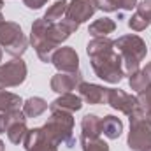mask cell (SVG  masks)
Here are the masks:
<instances>
[{
	"label": "cell",
	"mask_w": 151,
	"mask_h": 151,
	"mask_svg": "<svg viewBox=\"0 0 151 151\" xmlns=\"http://www.w3.org/2000/svg\"><path fill=\"white\" fill-rule=\"evenodd\" d=\"M77 28L79 25L69 18H63L56 23H49L44 18L35 19L32 25V32H30V42L37 56L40 58V62L44 63L51 62L58 46L65 42L74 32H77Z\"/></svg>",
	"instance_id": "6da1fadb"
},
{
	"label": "cell",
	"mask_w": 151,
	"mask_h": 151,
	"mask_svg": "<svg viewBox=\"0 0 151 151\" xmlns=\"http://www.w3.org/2000/svg\"><path fill=\"white\" fill-rule=\"evenodd\" d=\"M114 47L118 49V53L121 55L123 60V70L125 74L130 76L135 70H139L141 62L146 58L148 55V47L146 42L139 35L128 34V35H121L114 40Z\"/></svg>",
	"instance_id": "7a4b0ae2"
},
{
	"label": "cell",
	"mask_w": 151,
	"mask_h": 151,
	"mask_svg": "<svg viewBox=\"0 0 151 151\" xmlns=\"http://www.w3.org/2000/svg\"><path fill=\"white\" fill-rule=\"evenodd\" d=\"M90 63H91V69L97 74V77H100L102 81H106L109 84H118L125 76L121 55L114 49L100 53L97 56H90Z\"/></svg>",
	"instance_id": "3957f363"
},
{
	"label": "cell",
	"mask_w": 151,
	"mask_h": 151,
	"mask_svg": "<svg viewBox=\"0 0 151 151\" xmlns=\"http://www.w3.org/2000/svg\"><path fill=\"white\" fill-rule=\"evenodd\" d=\"M42 130L60 146L65 144L67 148H72L74 144V118L72 113H65V111H51L49 119L46 121V125L42 127Z\"/></svg>",
	"instance_id": "277c9868"
},
{
	"label": "cell",
	"mask_w": 151,
	"mask_h": 151,
	"mask_svg": "<svg viewBox=\"0 0 151 151\" xmlns=\"http://www.w3.org/2000/svg\"><path fill=\"white\" fill-rule=\"evenodd\" d=\"M0 47L5 49L14 58H21V55L28 47V39L25 37L21 27L14 21H4L0 25Z\"/></svg>",
	"instance_id": "5b68a950"
},
{
	"label": "cell",
	"mask_w": 151,
	"mask_h": 151,
	"mask_svg": "<svg viewBox=\"0 0 151 151\" xmlns=\"http://www.w3.org/2000/svg\"><path fill=\"white\" fill-rule=\"evenodd\" d=\"M128 118H130V132L127 137V144L134 151H144L148 146H151V125L142 119L141 109H137Z\"/></svg>",
	"instance_id": "8992f818"
},
{
	"label": "cell",
	"mask_w": 151,
	"mask_h": 151,
	"mask_svg": "<svg viewBox=\"0 0 151 151\" xmlns=\"http://www.w3.org/2000/svg\"><path fill=\"white\" fill-rule=\"evenodd\" d=\"M27 74H28V69L21 58H14L0 65V90L23 84L27 79Z\"/></svg>",
	"instance_id": "52a82bcc"
},
{
	"label": "cell",
	"mask_w": 151,
	"mask_h": 151,
	"mask_svg": "<svg viewBox=\"0 0 151 151\" xmlns=\"http://www.w3.org/2000/svg\"><path fill=\"white\" fill-rule=\"evenodd\" d=\"M25 151H58V144L40 128H30L23 139Z\"/></svg>",
	"instance_id": "ba28073f"
},
{
	"label": "cell",
	"mask_w": 151,
	"mask_h": 151,
	"mask_svg": "<svg viewBox=\"0 0 151 151\" xmlns=\"http://www.w3.org/2000/svg\"><path fill=\"white\" fill-rule=\"evenodd\" d=\"M107 104L119 111V113L127 114H134L137 109H139V102H137V97L123 91V90H118V88H109V93H107Z\"/></svg>",
	"instance_id": "9c48e42d"
},
{
	"label": "cell",
	"mask_w": 151,
	"mask_h": 151,
	"mask_svg": "<svg viewBox=\"0 0 151 151\" xmlns=\"http://www.w3.org/2000/svg\"><path fill=\"white\" fill-rule=\"evenodd\" d=\"M97 9H99L97 0H72V2H69L65 18L81 25V23H86L97 12Z\"/></svg>",
	"instance_id": "30bf717a"
},
{
	"label": "cell",
	"mask_w": 151,
	"mask_h": 151,
	"mask_svg": "<svg viewBox=\"0 0 151 151\" xmlns=\"http://www.w3.org/2000/svg\"><path fill=\"white\" fill-rule=\"evenodd\" d=\"M83 83V74L79 70L76 72H58L51 77V90L63 95V93H72V90L79 88V84Z\"/></svg>",
	"instance_id": "8fae6325"
},
{
	"label": "cell",
	"mask_w": 151,
	"mask_h": 151,
	"mask_svg": "<svg viewBox=\"0 0 151 151\" xmlns=\"http://www.w3.org/2000/svg\"><path fill=\"white\" fill-rule=\"evenodd\" d=\"M51 63L60 72H76V70H79V56H77L74 47H69V46L56 49L53 58H51Z\"/></svg>",
	"instance_id": "7c38bea8"
},
{
	"label": "cell",
	"mask_w": 151,
	"mask_h": 151,
	"mask_svg": "<svg viewBox=\"0 0 151 151\" xmlns=\"http://www.w3.org/2000/svg\"><path fill=\"white\" fill-rule=\"evenodd\" d=\"M7 137L12 144H19L23 142L28 128H27V116L25 113L19 109V111H12L9 113V125H7Z\"/></svg>",
	"instance_id": "4fadbf2b"
},
{
	"label": "cell",
	"mask_w": 151,
	"mask_h": 151,
	"mask_svg": "<svg viewBox=\"0 0 151 151\" xmlns=\"http://www.w3.org/2000/svg\"><path fill=\"white\" fill-rule=\"evenodd\" d=\"M79 97L91 106H99V104H107V93L109 88L102 86V84H95V83H81L79 84Z\"/></svg>",
	"instance_id": "5bb4252c"
},
{
	"label": "cell",
	"mask_w": 151,
	"mask_h": 151,
	"mask_svg": "<svg viewBox=\"0 0 151 151\" xmlns=\"http://www.w3.org/2000/svg\"><path fill=\"white\" fill-rule=\"evenodd\" d=\"M81 107H83V99L74 93H63L49 104V111L76 113V111H81Z\"/></svg>",
	"instance_id": "9a60e30c"
},
{
	"label": "cell",
	"mask_w": 151,
	"mask_h": 151,
	"mask_svg": "<svg viewBox=\"0 0 151 151\" xmlns=\"http://www.w3.org/2000/svg\"><path fill=\"white\" fill-rule=\"evenodd\" d=\"M81 135L84 137H99L102 134V119L95 114H86L81 119Z\"/></svg>",
	"instance_id": "2e32d148"
},
{
	"label": "cell",
	"mask_w": 151,
	"mask_h": 151,
	"mask_svg": "<svg viewBox=\"0 0 151 151\" xmlns=\"http://www.w3.org/2000/svg\"><path fill=\"white\" fill-rule=\"evenodd\" d=\"M123 132V121L119 118H116L113 114H107L102 118V134L107 139H118Z\"/></svg>",
	"instance_id": "e0dca14e"
},
{
	"label": "cell",
	"mask_w": 151,
	"mask_h": 151,
	"mask_svg": "<svg viewBox=\"0 0 151 151\" xmlns=\"http://www.w3.org/2000/svg\"><path fill=\"white\" fill-rule=\"evenodd\" d=\"M47 107H49V104L40 97H30L23 102V113L27 118H39L40 114L47 111Z\"/></svg>",
	"instance_id": "ac0fdd59"
},
{
	"label": "cell",
	"mask_w": 151,
	"mask_h": 151,
	"mask_svg": "<svg viewBox=\"0 0 151 151\" xmlns=\"http://www.w3.org/2000/svg\"><path fill=\"white\" fill-rule=\"evenodd\" d=\"M114 30H116V23L111 18H100V19H95L90 25L88 34L91 37H107L109 34H113Z\"/></svg>",
	"instance_id": "d6986e66"
},
{
	"label": "cell",
	"mask_w": 151,
	"mask_h": 151,
	"mask_svg": "<svg viewBox=\"0 0 151 151\" xmlns=\"http://www.w3.org/2000/svg\"><path fill=\"white\" fill-rule=\"evenodd\" d=\"M21 107H23V100L19 95L0 90V113H12V111H19Z\"/></svg>",
	"instance_id": "ffe728a7"
},
{
	"label": "cell",
	"mask_w": 151,
	"mask_h": 151,
	"mask_svg": "<svg viewBox=\"0 0 151 151\" xmlns=\"http://www.w3.org/2000/svg\"><path fill=\"white\" fill-rule=\"evenodd\" d=\"M97 5L104 12L132 11L134 7H137V0H97Z\"/></svg>",
	"instance_id": "44dd1931"
},
{
	"label": "cell",
	"mask_w": 151,
	"mask_h": 151,
	"mask_svg": "<svg viewBox=\"0 0 151 151\" xmlns=\"http://www.w3.org/2000/svg\"><path fill=\"white\" fill-rule=\"evenodd\" d=\"M109 49H114V40L109 37H93L86 46L88 56H97V55L106 53Z\"/></svg>",
	"instance_id": "7402d4cb"
},
{
	"label": "cell",
	"mask_w": 151,
	"mask_h": 151,
	"mask_svg": "<svg viewBox=\"0 0 151 151\" xmlns=\"http://www.w3.org/2000/svg\"><path fill=\"white\" fill-rule=\"evenodd\" d=\"M67 7H69V2H67V0H58V2H55L53 5L47 7V11L44 12L42 18H44L46 21H49V23H56V21H60V19L65 18Z\"/></svg>",
	"instance_id": "603a6c76"
},
{
	"label": "cell",
	"mask_w": 151,
	"mask_h": 151,
	"mask_svg": "<svg viewBox=\"0 0 151 151\" xmlns=\"http://www.w3.org/2000/svg\"><path fill=\"white\" fill-rule=\"evenodd\" d=\"M81 148L83 151H109L107 142L99 137H84L81 135Z\"/></svg>",
	"instance_id": "cb8c5ba5"
},
{
	"label": "cell",
	"mask_w": 151,
	"mask_h": 151,
	"mask_svg": "<svg viewBox=\"0 0 151 151\" xmlns=\"http://www.w3.org/2000/svg\"><path fill=\"white\" fill-rule=\"evenodd\" d=\"M150 77L144 74V70H135L134 74H130L128 77V84L134 91H142L148 84H150Z\"/></svg>",
	"instance_id": "d4e9b609"
},
{
	"label": "cell",
	"mask_w": 151,
	"mask_h": 151,
	"mask_svg": "<svg viewBox=\"0 0 151 151\" xmlns=\"http://www.w3.org/2000/svg\"><path fill=\"white\" fill-rule=\"evenodd\" d=\"M148 25H151L150 19H146V18H144L142 14H139V12L132 14V18L128 19V27H130V30H134V32H142V30L148 28Z\"/></svg>",
	"instance_id": "484cf974"
},
{
	"label": "cell",
	"mask_w": 151,
	"mask_h": 151,
	"mask_svg": "<svg viewBox=\"0 0 151 151\" xmlns=\"http://www.w3.org/2000/svg\"><path fill=\"white\" fill-rule=\"evenodd\" d=\"M137 102H139V109L141 111H150L151 109V83L137 95Z\"/></svg>",
	"instance_id": "4316f807"
},
{
	"label": "cell",
	"mask_w": 151,
	"mask_h": 151,
	"mask_svg": "<svg viewBox=\"0 0 151 151\" xmlns=\"http://www.w3.org/2000/svg\"><path fill=\"white\" fill-rule=\"evenodd\" d=\"M137 12L142 14L146 19H151V0H142L137 4Z\"/></svg>",
	"instance_id": "83f0119b"
},
{
	"label": "cell",
	"mask_w": 151,
	"mask_h": 151,
	"mask_svg": "<svg viewBox=\"0 0 151 151\" xmlns=\"http://www.w3.org/2000/svg\"><path fill=\"white\" fill-rule=\"evenodd\" d=\"M23 4H25L28 9H40L42 5L47 4V0H23Z\"/></svg>",
	"instance_id": "f1b7e54d"
},
{
	"label": "cell",
	"mask_w": 151,
	"mask_h": 151,
	"mask_svg": "<svg viewBox=\"0 0 151 151\" xmlns=\"http://www.w3.org/2000/svg\"><path fill=\"white\" fill-rule=\"evenodd\" d=\"M9 125V113H0V134L7 130Z\"/></svg>",
	"instance_id": "f546056e"
},
{
	"label": "cell",
	"mask_w": 151,
	"mask_h": 151,
	"mask_svg": "<svg viewBox=\"0 0 151 151\" xmlns=\"http://www.w3.org/2000/svg\"><path fill=\"white\" fill-rule=\"evenodd\" d=\"M141 114H142V119H144L148 125H151V109L150 111H141Z\"/></svg>",
	"instance_id": "4dcf8cb0"
},
{
	"label": "cell",
	"mask_w": 151,
	"mask_h": 151,
	"mask_svg": "<svg viewBox=\"0 0 151 151\" xmlns=\"http://www.w3.org/2000/svg\"><path fill=\"white\" fill-rule=\"evenodd\" d=\"M144 74L150 77V81H151V62L150 63H146V67H144Z\"/></svg>",
	"instance_id": "1f68e13d"
},
{
	"label": "cell",
	"mask_w": 151,
	"mask_h": 151,
	"mask_svg": "<svg viewBox=\"0 0 151 151\" xmlns=\"http://www.w3.org/2000/svg\"><path fill=\"white\" fill-rule=\"evenodd\" d=\"M0 151H5V146H4V142L0 141Z\"/></svg>",
	"instance_id": "d6a6232c"
},
{
	"label": "cell",
	"mask_w": 151,
	"mask_h": 151,
	"mask_svg": "<svg viewBox=\"0 0 151 151\" xmlns=\"http://www.w3.org/2000/svg\"><path fill=\"white\" fill-rule=\"evenodd\" d=\"M2 7H4V0H0V11H2Z\"/></svg>",
	"instance_id": "836d02e7"
},
{
	"label": "cell",
	"mask_w": 151,
	"mask_h": 151,
	"mask_svg": "<svg viewBox=\"0 0 151 151\" xmlns=\"http://www.w3.org/2000/svg\"><path fill=\"white\" fill-rule=\"evenodd\" d=\"M0 62H2V47H0Z\"/></svg>",
	"instance_id": "e575fe53"
},
{
	"label": "cell",
	"mask_w": 151,
	"mask_h": 151,
	"mask_svg": "<svg viewBox=\"0 0 151 151\" xmlns=\"http://www.w3.org/2000/svg\"><path fill=\"white\" fill-rule=\"evenodd\" d=\"M144 151H151V146H148V148H146V150H144Z\"/></svg>",
	"instance_id": "d590c367"
},
{
	"label": "cell",
	"mask_w": 151,
	"mask_h": 151,
	"mask_svg": "<svg viewBox=\"0 0 151 151\" xmlns=\"http://www.w3.org/2000/svg\"><path fill=\"white\" fill-rule=\"evenodd\" d=\"M150 23H151V19H150Z\"/></svg>",
	"instance_id": "8d00e7d4"
}]
</instances>
